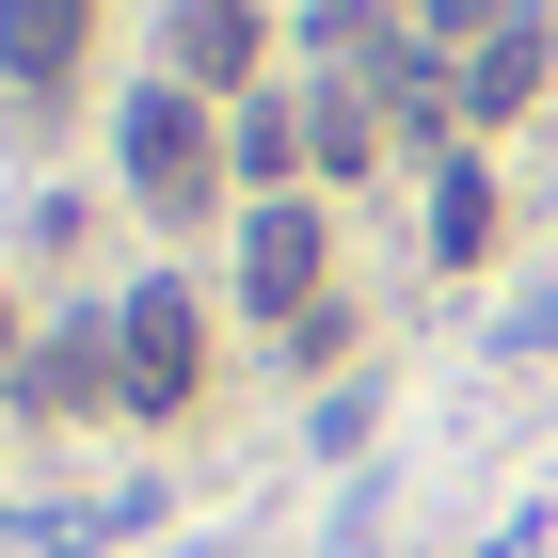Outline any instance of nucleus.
<instances>
[{
    "mask_svg": "<svg viewBox=\"0 0 558 558\" xmlns=\"http://www.w3.org/2000/svg\"><path fill=\"white\" fill-rule=\"evenodd\" d=\"M240 288H256L271 319H303V288H319V208H256L240 223Z\"/></svg>",
    "mask_w": 558,
    "mask_h": 558,
    "instance_id": "nucleus-3",
    "label": "nucleus"
},
{
    "mask_svg": "<svg viewBox=\"0 0 558 558\" xmlns=\"http://www.w3.org/2000/svg\"><path fill=\"white\" fill-rule=\"evenodd\" d=\"M526 96H543V33L511 16V33H478V48H463V112L495 129V112H526Z\"/></svg>",
    "mask_w": 558,
    "mask_h": 558,
    "instance_id": "nucleus-6",
    "label": "nucleus"
},
{
    "mask_svg": "<svg viewBox=\"0 0 558 558\" xmlns=\"http://www.w3.org/2000/svg\"><path fill=\"white\" fill-rule=\"evenodd\" d=\"M415 33H511V0H415Z\"/></svg>",
    "mask_w": 558,
    "mask_h": 558,
    "instance_id": "nucleus-8",
    "label": "nucleus"
},
{
    "mask_svg": "<svg viewBox=\"0 0 558 558\" xmlns=\"http://www.w3.org/2000/svg\"><path fill=\"white\" fill-rule=\"evenodd\" d=\"M256 48H271L256 0H175V81H256Z\"/></svg>",
    "mask_w": 558,
    "mask_h": 558,
    "instance_id": "nucleus-4",
    "label": "nucleus"
},
{
    "mask_svg": "<svg viewBox=\"0 0 558 558\" xmlns=\"http://www.w3.org/2000/svg\"><path fill=\"white\" fill-rule=\"evenodd\" d=\"M478 240H495V192L447 160V192H430V256H478Z\"/></svg>",
    "mask_w": 558,
    "mask_h": 558,
    "instance_id": "nucleus-7",
    "label": "nucleus"
},
{
    "mask_svg": "<svg viewBox=\"0 0 558 558\" xmlns=\"http://www.w3.org/2000/svg\"><path fill=\"white\" fill-rule=\"evenodd\" d=\"M0 351H16V303H0Z\"/></svg>",
    "mask_w": 558,
    "mask_h": 558,
    "instance_id": "nucleus-9",
    "label": "nucleus"
},
{
    "mask_svg": "<svg viewBox=\"0 0 558 558\" xmlns=\"http://www.w3.org/2000/svg\"><path fill=\"white\" fill-rule=\"evenodd\" d=\"M192 367H208L192 288H129V303H112V384H129V415H175V399H192Z\"/></svg>",
    "mask_w": 558,
    "mask_h": 558,
    "instance_id": "nucleus-1",
    "label": "nucleus"
},
{
    "mask_svg": "<svg viewBox=\"0 0 558 558\" xmlns=\"http://www.w3.org/2000/svg\"><path fill=\"white\" fill-rule=\"evenodd\" d=\"M112 144H129V192H144V208H208V129H192L175 81H144L129 112H112Z\"/></svg>",
    "mask_w": 558,
    "mask_h": 558,
    "instance_id": "nucleus-2",
    "label": "nucleus"
},
{
    "mask_svg": "<svg viewBox=\"0 0 558 558\" xmlns=\"http://www.w3.org/2000/svg\"><path fill=\"white\" fill-rule=\"evenodd\" d=\"M81 16H96V0H0V81L48 96L64 64H81Z\"/></svg>",
    "mask_w": 558,
    "mask_h": 558,
    "instance_id": "nucleus-5",
    "label": "nucleus"
}]
</instances>
